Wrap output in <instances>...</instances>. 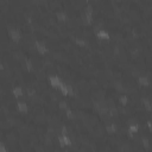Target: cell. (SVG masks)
Returning <instances> with one entry per match:
<instances>
[{
    "mask_svg": "<svg viewBox=\"0 0 152 152\" xmlns=\"http://www.w3.org/2000/svg\"><path fill=\"white\" fill-rule=\"evenodd\" d=\"M34 50L38 55L40 56H44V55H48L49 52V48L46 45V43L43 40V39H37L34 42Z\"/></svg>",
    "mask_w": 152,
    "mask_h": 152,
    "instance_id": "6da1fadb",
    "label": "cell"
},
{
    "mask_svg": "<svg viewBox=\"0 0 152 152\" xmlns=\"http://www.w3.org/2000/svg\"><path fill=\"white\" fill-rule=\"evenodd\" d=\"M57 141H58V145L61 147H70L72 145V140L69 135H62V134H58L57 137Z\"/></svg>",
    "mask_w": 152,
    "mask_h": 152,
    "instance_id": "7a4b0ae2",
    "label": "cell"
},
{
    "mask_svg": "<svg viewBox=\"0 0 152 152\" xmlns=\"http://www.w3.org/2000/svg\"><path fill=\"white\" fill-rule=\"evenodd\" d=\"M48 82H49L50 87L58 89V87H59V84H61V82H62V78H61L58 75H56V74H51V75L48 77Z\"/></svg>",
    "mask_w": 152,
    "mask_h": 152,
    "instance_id": "3957f363",
    "label": "cell"
},
{
    "mask_svg": "<svg viewBox=\"0 0 152 152\" xmlns=\"http://www.w3.org/2000/svg\"><path fill=\"white\" fill-rule=\"evenodd\" d=\"M95 37H96L99 40H108V39L110 38V34H109V32H108L107 28L101 27V28H99V30L95 32Z\"/></svg>",
    "mask_w": 152,
    "mask_h": 152,
    "instance_id": "277c9868",
    "label": "cell"
},
{
    "mask_svg": "<svg viewBox=\"0 0 152 152\" xmlns=\"http://www.w3.org/2000/svg\"><path fill=\"white\" fill-rule=\"evenodd\" d=\"M15 109H17L19 113H21V114H26V113H28L30 107H28V104H27L26 101L18 100V101H17V104H15Z\"/></svg>",
    "mask_w": 152,
    "mask_h": 152,
    "instance_id": "5b68a950",
    "label": "cell"
},
{
    "mask_svg": "<svg viewBox=\"0 0 152 152\" xmlns=\"http://www.w3.org/2000/svg\"><path fill=\"white\" fill-rule=\"evenodd\" d=\"M137 83L139 86H141L142 88H147L151 86V77H148L146 75H139L137 77Z\"/></svg>",
    "mask_w": 152,
    "mask_h": 152,
    "instance_id": "8992f818",
    "label": "cell"
},
{
    "mask_svg": "<svg viewBox=\"0 0 152 152\" xmlns=\"http://www.w3.org/2000/svg\"><path fill=\"white\" fill-rule=\"evenodd\" d=\"M12 95L17 99V100H23V97L25 96V93H24V89L21 86H14L11 90Z\"/></svg>",
    "mask_w": 152,
    "mask_h": 152,
    "instance_id": "52a82bcc",
    "label": "cell"
},
{
    "mask_svg": "<svg viewBox=\"0 0 152 152\" xmlns=\"http://www.w3.org/2000/svg\"><path fill=\"white\" fill-rule=\"evenodd\" d=\"M140 102H141V104H142V107H144V109L146 112H152V102H151V99L150 97L142 96L140 99Z\"/></svg>",
    "mask_w": 152,
    "mask_h": 152,
    "instance_id": "ba28073f",
    "label": "cell"
},
{
    "mask_svg": "<svg viewBox=\"0 0 152 152\" xmlns=\"http://www.w3.org/2000/svg\"><path fill=\"white\" fill-rule=\"evenodd\" d=\"M128 102H129V95H127V94H120L119 95V97H118V103L120 104V106H127L128 104Z\"/></svg>",
    "mask_w": 152,
    "mask_h": 152,
    "instance_id": "9c48e42d",
    "label": "cell"
},
{
    "mask_svg": "<svg viewBox=\"0 0 152 152\" xmlns=\"http://www.w3.org/2000/svg\"><path fill=\"white\" fill-rule=\"evenodd\" d=\"M126 129H127V132H128V133L135 134V133H138V132H139V129H140V126H139L138 124H128Z\"/></svg>",
    "mask_w": 152,
    "mask_h": 152,
    "instance_id": "30bf717a",
    "label": "cell"
},
{
    "mask_svg": "<svg viewBox=\"0 0 152 152\" xmlns=\"http://www.w3.org/2000/svg\"><path fill=\"white\" fill-rule=\"evenodd\" d=\"M58 90H59V93H61L64 97H68V89H66V83H65V81L62 80V82H61V84H59V87H58Z\"/></svg>",
    "mask_w": 152,
    "mask_h": 152,
    "instance_id": "8fae6325",
    "label": "cell"
},
{
    "mask_svg": "<svg viewBox=\"0 0 152 152\" xmlns=\"http://www.w3.org/2000/svg\"><path fill=\"white\" fill-rule=\"evenodd\" d=\"M65 83H66V89H68V97H71V96L74 95V87H72V84H71L70 82H68V81H65Z\"/></svg>",
    "mask_w": 152,
    "mask_h": 152,
    "instance_id": "7c38bea8",
    "label": "cell"
},
{
    "mask_svg": "<svg viewBox=\"0 0 152 152\" xmlns=\"http://www.w3.org/2000/svg\"><path fill=\"white\" fill-rule=\"evenodd\" d=\"M59 133L62 134V135H68L69 134V131H68V127L64 125V126H62L61 127V131H59Z\"/></svg>",
    "mask_w": 152,
    "mask_h": 152,
    "instance_id": "4fadbf2b",
    "label": "cell"
}]
</instances>
